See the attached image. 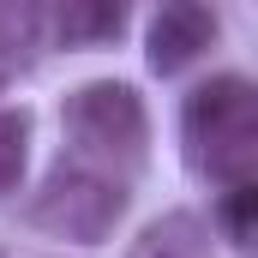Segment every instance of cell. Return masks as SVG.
Instances as JSON below:
<instances>
[{"label": "cell", "instance_id": "1", "mask_svg": "<svg viewBox=\"0 0 258 258\" xmlns=\"http://www.w3.org/2000/svg\"><path fill=\"white\" fill-rule=\"evenodd\" d=\"M180 156L204 186H252L258 174V90L246 72H216L180 102Z\"/></svg>", "mask_w": 258, "mask_h": 258}, {"label": "cell", "instance_id": "2", "mask_svg": "<svg viewBox=\"0 0 258 258\" xmlns=\"http://www.w3.org/2000/svg\"><path fill=\"white\" fill-rule=\"evenodd\" d=\"M60 126H66V156L90 162V168H108V174H138L144 168V150H150V114H144V96L120 84V78H90L78 84L60 102Z\"/></svg>", "mask_w": 258, "mask_h": 258}, {"label": "cell", "instance_id": "3", "mask_svg": "<svg viewBox=\"0 0 258 258\" xmlns=\"http://www.w3.org/2000/svg\"><path fill=\"white\" fill-rule=\"evenodd\" d=\"M126 204H132V192H126L120 174L90 168V162H78V156H60V162L42 174V186L30 192L24 222L42 228V234H54V240L102 246V240L114 234V222L126 216Z\"/></svg>", "mask_w": 258, "mask_h": 258}, {"label": "cell", "instance_id": "4", "mask_svg": "<svg viewBox=\"0 0 258 258\" xmlns=\"http://www.w3.org/2000/svg\"><path fill=\"white\" fill-rule=\"evenodd\" d=\"M216 30H222V18H216L210 6H198V0H168V6H156L150 24H144V60H150V72H156V78L186 72V66L216 42Z\"/></svg>", "mask_w": 258, "mask_h": 258}, {"label": "cell", "instance_id": "5", "mask_svg": "<svg viewBox=\"0 0 258 258\" xmlns=\"http://www.w3.org/2000/svg\"><path fill=\"white\" fill-rule=\"evenodd\" d=\"M126 258H216V240H210V222L198 210H162L138 228Z\"/></svg>", "mask_w": 258, "mask_h": 258}, {"label": "cell", "instance_id": "6", "mask_svg": "<svg viewBox=\"0 0 258 258\" xmlns=\"http://www.w3.org/2000/svg\"><path fill=\"white\" fill-rule=\"evenodd\" d=\"M48 24H54L60 48H96V42H114L126 30V6H114V0H66Z\"/></svg>", "mask_w": 258, "mask_h": 258}, {"label": "cell", "instance_id": "7", "mask_svg": "<svg viewBox=\"0 0 258 258\" xmlns=\"http://www.w3.org/2000/svg\"><path fill=\"white\" fill-rule=\"evenodd\" d=\"M30 132H36V114L30 108H0V198L18 192V180H24Z\"/></svg>", "mask_w": 258, "mask_h": 258}, {"label": "cell", "instance_id": "8", "mask_svg": "<svg viewBox=\"0 0 258 258\" xmlns=\"http://www.w3.org/2000/svg\"><path fill=\"white\" fill-rule=\"evenodd\" d=\"M222 234L234 240V246H252V216H258V186H234V192H222Z\"/></svg>", "mask_w": 258, "mask_h": 258}]
</instances>
